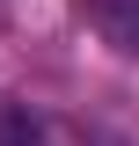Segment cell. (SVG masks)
<instances>
[{
	"mask_svg": "<svg viewBox=\"0 0 139 146\" xmlns=\"http://www.w3.org/2000/svg\"><path fill=\"white\" fill-rule=\"evenodd\" d=\"M73 7H81L124 58H139V0H73Z\"/></svg>",
	"mask_w": 139,
	"mask_h": 146,
	"instance_id": "1",
	"label": "cell"
},
{
	"mask_svg": "<svg viewBox=\"0 0 139 146\" xmlns=\"http://www.w3.org/2000/svg\"><path fill=\"white\" fill-rule=\"evenodd\" d=\"M0 146H44V124L29 110H0Z\"/></svg>",
	"mask_w": 139,
	"mask_h": 146,
	"instance_id": "2",
	"label": "cell"
},
{
	"mask_svg": "<svg viewBox=\"0 0 139 146\" xmlns=\"http://www.w3.org/2000/svg\"><path fill=\"white\" fill-rule=\"evenodd\" d=\"M0 7H7V0H0Z\"/></svg>",
	"mask_w": 139,
	"mask_h": 146,
	"instance_id": "3",
	"label": "cell"
}]
</instances>
